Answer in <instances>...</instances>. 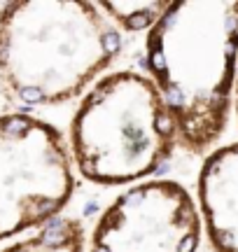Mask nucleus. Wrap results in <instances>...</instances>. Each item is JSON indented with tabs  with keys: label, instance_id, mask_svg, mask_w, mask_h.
Returning <instances> with one entry per match:
<instances>
[{
	"label": "nucleus",
	"instance_id": "39448f33",
	"mask_svg": "<svg viewBox=\"0 0 238 252\" xmlns=\"http://www.w3.org/2000/svg\"><path fill=\"white\" fill-rule=\"evenodd\" d=\"M198 212L215 252H238V143L206 157L196 182Z\"/></svg>",
	"mask_w": 238,
	"mask_h": 252
},
{
	"label": "nucleus",
	"instance_id": "f03ea898",
	"mask_svg": "<svg viewBox=\"0 0 238 252\" xmlns=\"http://www.w3.org/2000/svg\"><path fill=\"white\" fill-rule=\"evenodd\" d=\"M0 61L28 105L77 96L121 52L119 28L98 2L10 5Z\"/></svg>",
	"mask_w": 238,
	"mask_h": 252
},
{
	"label": "nucleus",
	"instance_id": "7ed1b4c3",
	"mask_svg": "<svg viewBox=\"0 0 238 252\" xmlns=\"http://www.w3.org/2000/svg\"><path fill=\"white\" fill-rule=\"evenodd\" d=\"M73 157L96 185L140 182L173 154L178 131L150 77L133 70L105 75L73 119Z\"/></svg>",
	"mask_w": 238,
	"mask_h": 252
},
{
	"label": "nucleus",
	"instance_id": "423d86ee",
	"mask_svg": "<svg viewBox=\"0 0 238 252\" xmlns=\"http://www.w3.org/2000/svg\"><path fill=\"white\" fill-rule=\"evenodd\" d=\"M171 2L166 0H110L98 2L100 12L108 17L117 28L124 31H147L150 33L157 21L161 19Z\"/></svg>",
	"mask_w": 238,
	"mask_h": 252
},
{
	"label": "nucleus",
	"instance_id": "0eeeda50",
	"mask_svg": "<svg viewBox=\"0 0 238 252\" xmlns=\"http://www.w3.org/2000/svg\"><path fill=\"white\" fill-rule=\"evenodd\" d=\"M234 110H236V119H238V70H236V89H234Z\"/></svg>",
	"mask_w": 238,
	"mask_h": 252
},
{
	"label": "nucleus",
	"instance_id": "20e7f679",
	"mask_svg": "<svg viewBox=\"0 0 238 252\" xmlns=\"http://www.w3.org/2000/svg\"><path fill=\"white\" fill-rule=\"evenodd\" d=\"M201 229V212L182 185L147 180L105 208L89 252H196Z\"/></svg>",
	"mask_w": 238,
	"mask_h": 252
},
{
	"label": "nucleus",
	"instance_id": "f257e3e1",
	"mask_svg": "<svg viewBox=\"0 0 238 252\" xmlns=\"http://www.w3.org/2000/svg\"><path fill=\"white\" fill-rule=\"evenodd\" d=\"M145 63L171 112L178 145L203 154L222 136L234 105L238 2H171L147 33Z\"/></svg>",
	"mask_w": 238,
	"mask_h": 252
}]
</instances>
